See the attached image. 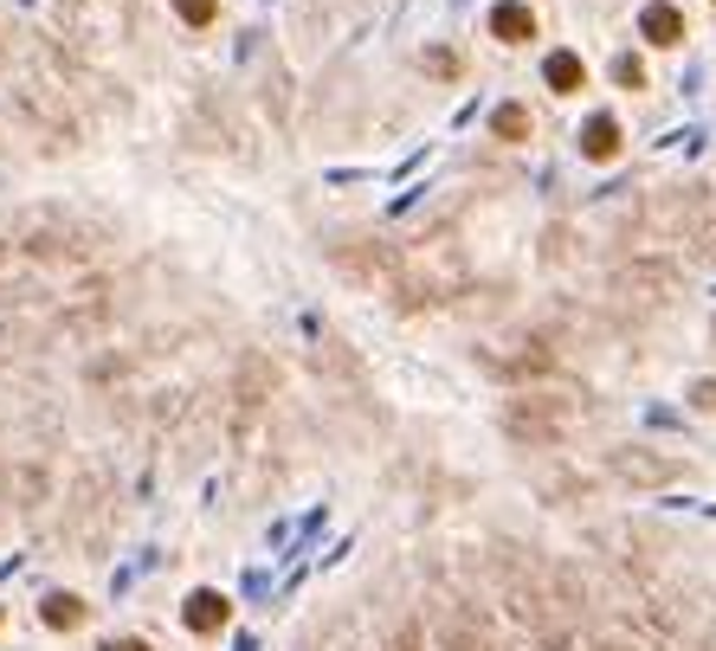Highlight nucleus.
I'll list each match as a JSON object with an SVG mask.
<instances>
[{
	"label": "nucleus",
	"instance_id": "nucleus-6",
	"mask_svg": "<svg viewBox=\"0 0 716 651\" xmlns=\"http://www.w3.org/2000/svg\"><path fill=\"white\" fill-rule=\"evenodd\" d=\"M542 77H549L556 91H581V84H587V65H581L574 52H549V65H542Z\"/></svg>",
	"mask_w": 716,
	"mask_h": 651
},
{
	"label": "nucleus",
	"instance_id": "nucleus-8",
	"mask_svg": "<svg viewBox=\"0 0 716 651\" xmlns=\"http://www.w3.org/2000/svg\"><path fill=\"white\" fill-rule=\"evenodd\" d=\"M175 13H181L188 26H207V20H214V0H175Z\"/></svg>",
	"mask_w": 716,
	"mask_h": 651
},
{
	"label": "nucleus",
	"instance_id": "nucleus-3",
	"mask_svg": "<svg viewBox=\"0 0 716 651\" xmlns=\"http://www.w3.org/2000/svg\"><path fill=\"white\" fill-rule=\"evenodd\" d=\"M640 33L652 39V46H678V39H684V13L665 7V0H652V7L640 13Z\"/></svg>",
	"mask_w": 716,
	"mask_h": 651
},
{
	"label": "nucleus",
	"instance_id": "nucleus-10",
	"mask_svg": "<svg viewBox=\"0 0 716 651\" xmlns=\"http://www.w3.org/2000/svg\"><path fill=\"white\" fill-rule=\"evenodd\" d=\"M691 400H697L704 413H716V381H697V387H691Z\"/></svg>",
	"mask_w": 716,
	"mask_h": 651
},
{
	"label": "nucleus",
	"instance_id": "nucleus-7",
	"mask_svg": "<svg viewBox=\"0 0 716 651\" xmlns=\"http://www.w3.org/2000/svg\"><path fill=\"white\" fill-rule=\"evenodd\" d=\"M491 130H498L503 143H523V136H529V110H523V104H503L498 117H491Z\"/></svg>",
	"mask_w": 716,
	"mask_h": 651
},
{
	"label": "nucleus",
	"instance_id": "nucleus-2",
	"mask_svg": "<svg viewBox=\"0 0 716 651\" xmlns=\"http://www.w3.org/2000/svg\"><path fill=\"white\" fill-rule=\"evenodd\" d=\"M226 593H214V587H201V593H188V606H181V619L194 626V632H219L226 626Z\"/></svg>",
	"mask_w": 716,
	"mask_h": 651
},
{
	"label": "nucleus",
	"instance_id": "nucleus-9",
	"mask_svg": "<svg viewBox=\"0 0 716 651\" xmlns=\"http://www.w3.org/2000/svg\"><path fill=\"white\" fill-rule=\"evenodd\" d=\"M613 77H620L626 91H640V84H645V65L633 59V52H626V59H613Z\"/></svg>",
	"mask_w": 716,
	"mask_h": 651
},
{
	"label": "nucleus",
	"instance_id": "nucleus-4",
	"mask_svg": "<svg viewBox=\"0 0 716 651\" xmlns=\"http://www.w3.org/2000/svg\"><path fill=\"white\" fill-rule=\"evenodd\" d=\"M613 148H620V123L600 110V117H587V130H581V155L587 161H613Z\"/></svg>",
	"mask_w": 716,
	"mask_h": 651
},
{
	"label": "nucleus",
	"instance_id": "nucleus-5",
	"mask_svg": "<svg viewBox=\"0 0 716 651\" xmlns=\"http://www.w3.org/2000/svg\"><path fill=\"white\" fill-rule=\"evenodd\" d=\"M39 619H46L52 632H72L77 619H84V600H77V593H46V600H39Z\"/></svg>",
	"mask_w": 716,
	"mask_h": 651
},
{
	"label": "nucleus",
	"instance_id": "nucleus-11",
	"mask_svg": "<svg viewBox=\"0 0 716 651\" xmlns=\"http://www.w3.org/2000/svg\"><path fill=\"white\" fill-rule=\"evenodd\" d=\"M104 651H148V646H143V639H110Z\"/></svg>",
	"mask_w": 716,
	"mask_h": 651
},
{
	"label": "nucleus",
	"instance_id": "nucleus-1",
	"mask_svg": "<svg viewBox=\"0 0 716 651\" xmlns=\"http://www.w3.org/2000/svg\"><path fill=\"white\" fill-rule=\"evenodd\" d=\"M491 33L503 46H523V39H536V13L523 0H503V7H491Z\"/></svg>",
	"mask_w": 716,
	"mask_h": 651
}]
</instances>
